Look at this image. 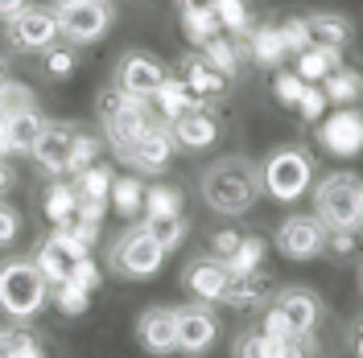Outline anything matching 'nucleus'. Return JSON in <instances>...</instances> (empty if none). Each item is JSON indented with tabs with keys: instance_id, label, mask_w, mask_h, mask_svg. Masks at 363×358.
Listing matches in <instances>:
<instances>
[{
	"instance_id": "f8f14e48",
	"label": "nucleus",
	"mask_w": 363,
	"mask_h": 358,
	"mask_svg": "<svg viewBox=\"0 0 363 358\" xmlns=\"http://www.w3.org/2000/svg\"><path fill=\"white\" fill-rule=\"evenodd\" d=\"M178 317V354L186 358H203L215 342H219V317L211 313L206 305H186L174 309Z\"/></svg>"
},
{
	"instance_id": "a18cd8bd",
	"label": "nucleus",
	"mask_w": 363,
	"mask_h": 358,
	"mask_svg": "<svg viewBox=\"0 0 363 358\" xmlns=\"http://www.w3.org/2000/svg\"><path fill=\"white\" fill-rule=\"evenodd\" d=\"M70 284H79V289H87V292H95L99 289V280H104V272H99V264L91 260V255H79L74 264H70V276H67Z\"/></svg>"
},
{
	"instance_id": "473e14b6",
	"label": "nucleus",
	"mask_w": 363,
	"mask_h": 358,
	"mask_svg": "<svg viewBox=\"0 0 363 358\" xmlns=\"http://www.w3.org/2000/svg\"><path fill=\"white\" fill-rule=\"evenodd\" d=\"M215 13H219L223 33H231L235 42H244V37H248V29H252L248 0H215Z\"/></svg>"
},
{
	"instance_id": "423d86ee",
	"label": "nucleus",
	"mask_w": 363,
	"mask_h": 358,
	"mask_svg": "<svg viewBox=\"0 0 363 358\" xmlns=\"http://www.w3.org/2000/svg\"><path fill=\"white\" fill-rule=\"evenodd\" d=\"M165 255H169V251L145 231V223H136L112 243L108 264H112V272L124 276V280H153L161 272V264H165Z\"/></svg>"
},
{
	"instance_id": "ea45409f",
	"label": "nucleus",
	"mask_w": 363,
	"mask_h": 358,
	"mask_svg": "<svg viewBox=\"0 0 363 358\" xmlns=\"http://www.w3.org/2000/svg\"><path fill=\"white\" fill-rule=\"evenodd\" d=\"M294 112L301 115L306 124H318L322 115L330 112V99L322 95V87H318V83H306V91H301V99H297V108H294Z\"/></svg>"
},
{
	"instance_id": "7c9ffc66",
	"label": "nucleus",
	"mask_w": 363,
	"mask_h": 358,
	"mask_svg": "<svg viewBox=\"0 0 363 358\" xmlns=\"http://www.w3.org/2000/svg\"><path fill=\"white\" fill-rule=\"evenodd\" d=\"M74 206H79V194H74V185H67V181L50 185L42 194V214L50 219V226H62L74 214Z\"/></svg>"
},
{
	"instance_id": "864d4df0",
	"label": "nucleus",
	"mask_w": 363,
	"mask_h": 358,
	"mask_svg": "<svg viewBox=\"0 0 363 358\" xmlns=\"http://www.w3.org/2000/svg\"><path fill=\"white\" fill-rule=\"evenodd\" d=\"M215 0H178V13H211Z\"/></svg>"
},
{
	"instance_id": "c9c22d12",
	"label": "nucleus",
	"mask_w": 363,
	"mask_h": 358,
	"mask_svg": "<svg viewBox=\"0 0 363 358\" xmlns=\"http://www.w3.org/2000/svg\"><path fill=\"white\" fill-rule=\"evenodd\" d=\"M182 33H186V42H190V45L211 42L215 33H223L219 13H215V8H211V13H182Z\"/></svg>"
},
{
	"instance_id": "393cba45",
	"label": "nucleus",
	"mask_w": 363,
	"mask_h": 358,
	"mask_svg": "<svg viewBox=\"0 0 363 358\" xmlns=\"http://www.w3.org/2000/svg\"><path fill=\"white\" fill-rule=\"evenodd\" d=\"M318 87H322L326 99H330V108H347V103H359V99H363V74L355 67H347V62H342V67H335L322 83H318Z\"/></svg>"
},
{
	"instance_id": "dca6fc26",
	"label": "nucleus",
	"mask_w": 363,
	"mask_h": 358,
	"mask_svg": "<svg viewBox=\"0 0 363 358\" xmlns=\"http://www.w3.org/2000/svg\"><path fill=\"white\" fill-rule=\"evenodd\" d=\"M136 342H140V350H149L157 358L178 354V317H174V309H165V305L145 309L136 317Z\"/></svg>"
},
{
	"instance_id": "4be33fe9",
	"label": "nucleus",
	"mask_w": 363,
	"mask_h": 358,
	"mask_svg": "<svg viewBox=\"0 0 363 358\" xmlns=\"http://www.w3.org/2000/svg\"><path fill=\"white\" fill-rule=\"evenodd\" d=\"M244 50H248V58L256 62V67L264 70H277L285 67V42H281V29L277 25H252L248 37H244Z\"/></svg>"
},
{
	"instance_id": "f257e3e1",
	"label": "nucleus",
	"mask_w": 363,
	"mask_h": 358,
	"mask_svg": "<svg viewBox=\"0 0 363 358\" xmlns=\"http://www.w3.org/2000/svg\"><path fill=\"white\" fill-rule=\"evenodd\" d=\"M203 202L215 214L240 219L260 202V169L248 157H219L203 173Z\"/></svg>"
},
{
	"instance_id": "cd10ccee",
	"label": "nucleus",
	"mask_w": 363,
	"mask_h": 358,
	"mask_svg": "<svg viewBox=\"0 0 363 358\" xmlns=\"http://www.w3.org/2000/svg\"><path fill=\"white\" fill-rule=\"evenodd\" d=\"M199 50H203V58L219 70L223 79H235V74H240V42H235L231 33H215V37L203 42Z\"/></svg>"
},
{
	"instance_id": "4c0bfd02",
	"label": "nucleus",
	"mask_w": 363,
	"mask_h": 358,
	"mask_svg": "<svg viewBox=\"0 0 363 358\" xmlns=\"http://www.w3.org/2000/svg\"><path fill=\"white\" fill-rule=\"evenodd\" d=\"M50 301L58 305V313L83 317V313H87V305H91V292L79 289V284H70V280H62V284H54V289H50Z\"/></svg>"
},
{
	"instance_id": "37998d69",
	"label": "nucleus",
	"mask_w": 363,
	"mask_h": 358,
	"mask_svg": "<svg viewBox=\"0 0 363 358\" xmlns=\"http://www.w3.org/2000/svg\"><path fill=\"white\" fill-rule=\"evenodd\" d=\"M281 29V42H285V54H301V50H310L314 37H310V29H306V17H289L285 25H277Z\"/></svg>"
},
{
	"instance_id": "5fc2aeb1",
	"label": "nucleus",
	"mask_w": 363,
	"mask_h": 358,
	"mask_svg": "<svg viewBox=\"0 0 363 358\" xmlns=\"http://www.w3.org/2000/svg\"><path fill=\"white\" fill-rule=\"evenodd\" d=\"M21 8H29V0H0V21H9V17H17Z\"/></svg>"
},
{
	"instance_id": "ddd939ff",
	"label": "nucleus",
	"mask_w": 363,
	"mask_h": 358,
	"mask_svg": "<svg viewBox=\"0 0 363 358\" xmlns=\"http://www.w3.org/2000/svg\"><path fill=\"white\" fill-rule=\"evenodd\" d=\"M169 157H174V136H169V124H157V120L120 153V161L140 169V173H161L169 165Z\"/></svg>"
},
{
	"instance_id": "f3484780",
	"label": "nucleus",
	"mask_w": 363,
	"mask_h": 358,
	"mask_svg": "<svg viewBox=\"0 0 363 358\" xmlns=\"http://www.w3.org/2000/svg\"><path fill=\"white\" fill-rule=\"evenodd\" d=\"M169 136H174V149H186V153H203L219 140V120L215 112H206L203 103L182 112L178 120H169Z\"/></svg>"
},
{
	"instance_id": "2f4dec72",
	"label": "nucleus",
	"mask_w": 363,
	"mask_h": 358,
	"mask_svg": "<svg viewBox=\"0 0 363 358\" xmlns=\"http://www.w3.org/2000/svg\"><path fill=\"white\" fill-rule=\"evenodd\" d=\"M235 358H289V342H277L260 330H248L235 342Z\"/></svg>"
},
{
	"instance_id": "58836bf2",
	"label": "nucleus",
	"mask_w": 363,
	"mask_h": 358,
	"mask_svg": "<svg viewBox=\"0 0 363 358\" xmlns=\"http://www.w3.org/2000/svg\"><path fill=\"white\" fill-rule=\"evenodd\" d=\"M174 210H182V194L174 190V185H153V190H145V219L149 214H174Z\"/></svg>"
},
{
	"instance_id": "f704fd0d",
	"label": "nucleus",
	"mask_w": 363,
	"mask_h": 358,
	"mask_svg": "<svg viewBox=\"0 0 363 358\" xmlns=\"http://www.w3.org/2000/svg\"><path fill=\"white\" fill-rule=\"evenodd\" d=\"M322 255H330V260H339V264H351V260L359 255V235L347 231V226H326Z\"/></svg>"
},
{
	"instance_id": "9d476101",
	"label": "nucleus",
	"mask_w": 363,
	"mask_h": 358,
	"mask_svg": "<svg viewBox=\"0 0 363 358\" xmlns=\"http://www.w3.org/2000/svg\"><path fill=\"white\" fill-rule=\"evenodd\" d=\"M322 239H326V223L318 214H289L277 226L272 247L285 260H314V255H322Z\"/></svg>"
},
{
	"instance_id": "e433bc0d",
	"label": "nucleus",
	"mask_w": 363,
	"mask_h": 358,
	"mask_svg": "<svg viewBox=\"0 0 363 358\" xmlns=\"http://www.w3.org/2000/svg\"><path fill=\"white\" fill-rule=\"evenodd\" d=\"M112 169L108 165H87V169H79V181H74V194L79 198H108V190H112Z\"/></svg>"
},
{
	"instance_id": "79ce46f5",
	"label": "nucleus",
	"mask_w": 363,
	"mask_h": 358,
	"mask_svg": "<svg viewBox=\"0 0 363 358\" xmlns=\"http://www.w3.org/2000/svg\"><path fill=\"white\" fill-rule=\"evenodd\" d=\"M301 91L306 83L297 79L294 70H272V95H277V103H285V108H297V99H301Z\"/></svg>"
},
{
	"instance_id": "0eeeda50",
	"label": "nucleus",
	"mask_w": 363,
	"mask_h": 358,
	"mask_svg": "<svg viewBox=\"0 0 363 358\" xmlns=\"http://www.w3.org/2000/svg\"><path fill=\"white\" fill-rule=\"evenodd\" d=\"M54 13H58V37L67 45H95L116 21L108 0H74Z\"/></svg>"
},
{
	"instance_id": "f03ea898",
	"label": "nucleus",
	"mask_w": 363,
	"mask_h": 358,
	"mask_svg": "<svg viewBox=\"0 0 363 358\" xmlns=\"http://www.w3.org/2000/svg\"><path fill=\"white\" fill-rule=\"evenodd\" d=\"M256 169H260V194H269L272 202H285V206L306 198L314 185V157L297 144L272 149Z\"/></svg>"
},
{
	"instance_id": "bb28decb",
	"label": "nucleus",
	"mask_w": 363,
	"mask_h": 358,
	"mask_svg": "<svg viewBox=\"0 0 363 358\" xmlns=\"http://www.w3.org/2000/svg\"><path fill=\"white\" fill-rule=\"evenodd\" d=\"M0 120H4V128H9L13 153H29V144L38 140V132H42V124H45V115L38 112V108H21V112L0 115Z\"/></svg>"
},
{
	"instance_id": "c756f323",
	"label": "nucleus",
	"mask_w": 363,
	"mask_h": 358,
	"mask_svg": "<svg viewBox=\"0 0 363 358\" xmlns=\"http://www.w3.org/2000/svg\"><path fill=\"white\" fill-rule=\"evenodd\" d=\"M108 210H116L120 219H136V214L145 210V185H140L136 178H112Z\"/></svg>"
},
{
	"instance_id": "052dcab7",
	"label": "nucleus",
	"mask_w": 363,
	"mask_h": 358,
	"mask_svg": "<svg viewBox=\"0 0 363 358\" xmlns=\"http://www.w3.org/2000/svg\"><path fill=\"white\" fill-rule=\"evenodd\" d=\"M0 358H4V330H0Z\"/></svg>"
},
{
	"instance_id": "4468645a",
	"label": "nucleus",
	"mask_w": 363,
	"mask_h": 358,
	"mask_svg": "<svg viewBox=\"0 0 363 358\" xmlns=\"http://www.w3.org/2000/svg\"><path fill=\"white\" fill-rule=\"evenodd\" d=\"M79 124H58V120H45L38 140L29 144V157L42 165L45 173H67V161H70V149L79 140Z\"/></svg>"
},
{
	"instance_id": "412c9836",
	"label": "nucleus",
	"mask_w": 363,
	"mask_h": 358,
	"mask_svg": "<svg viewBox=\"0 0 363 358\" xmlns=\"http://www.w3.org/2000/svg\"><path fill=\"white\" fill-rule=\"evenodd\" d=\"M182 83L190 87V95H194L199 103H211V99H219V95L227 91V79L211 67V62H206L203 54L182 58Z\"/></svg>"
},
{
	"instance_id": "c03bdc74",
	"label": "nucleus",
	"mask_w": 363,
	"mask_h": 358,
	"mask_svg": "<svg viewBox=\"0 0 363 358\" xmlns=\"http://www.w3.org/2000/svg\"><path fill=\"white\" fill-rule=\"evenodd\" d=\"M99 140L91 132H79V140H74V149H70V161H67V173H79V169H87V165H95V157H99Z\"/></svg>"
},
{
	"instance_id": "603ef678",
	"label": "nucleus",
	"mask_w": 363,
	"mask_h": 358,
	"mask_svg": "<svg viewBox=\"0 0 363 358\" xmlns=\"http://www.w3.org/2000/svg\"><path fill=\"white\" fill-rule=\"evenodd\" d=\"M74 214H79V219H87V223H99V219L108 214V198H79Z\"/></svg>"
},
{
	"instance_id": "b1692460",
	"label": "nucleus",
	"mask_w": 363,
	"mask_h": 358,
	"mask_svg": "<svg viewBox=\"0 0 363 358\" xmlns=\"http://www.w3.org/2000/svg\"><path fill=\"white\" fill-rule=\"evenodd\" d=\"M306 29H310L314 45H326V50H347L351 37H355V29H351V21L342 13H310Z\"/></svg>"
},
{
	"instance_id": "680f3d73",
	"label": "nucleus",
	"mask_w": 363,
	"mask_h": 358,
	"mask_svg": "<svg viewBox=\"0 0 363 358\" xmlns=\"http://www.w3.org/2000/svg\"><path fill=\"white\" fill-rule=\"evenodd\" d=\"M54 4H58V8H62V4H74V0H54Z\"/></svg>"
},
{
	"instance_id": "6e6552de",
	"label": "nucleus",
	"mask_w": 363,
	"mask_h": 358,
	"mask_svg": "<svg viewBox=\"0 0 363 358\" xmlns=\"http://www.w3.org/2000/svg\"><path fill=\"white\" fill-rule=\"evenodd\" d=\"M318 144H322L330 157H342V161L363 153V112L355 103L330 108V112L318 120Z\"/></svg>"
},
{
	"instance_id": "de8ad7c7",
	"label": "nucleus",
	"mask_w": 363,
	"mask_h": 358,
	"mask_svg": "<svg viewBox=\"0 0 363 358\" xmlns=\"http://www.w3.org/2000/svg\"><path fill=\"white\" fill-rule=\"evenodd\" d=\"M45 70H50L54 79H70V74H74V50H70V45H58V50L50 45V50H45Z\"/></svg>"
},
{
	"instance_id": "a211bd4d",
	"label": "nucleus",
	"mask_w": 363,
	"mask_h": 358,
	"mask_svg": "<svg viewBox=\"0 0 363 358\" xmlns=\"http://www.w3.org/2000/svg\"><path fill=\"white\" fill-rule=\"evenodd\" d=\"M269 296H272V280L264 272H231L219 305H227V309H264Z\"/></svg>"
},
{
	"instance_id": "bf43d9fd",
	"label": "nucleus",
	"mask_w": 363,
	"mask_h": 358,
	"mask_svg": "<svg viewBox=\"0 0 363 358\" xmlns=\"http://www.w3.org/2000/svg\"><path fill=\"white\" fill-rule=\"evenodd\" d=\"M355 354L363 358V321H359V330H355Z\"/></svg>"
},
{
	"instance_id": "49530a36",
	"label": "nucleus",
	"mask_w": 363,
	"mask_h": 358,
	"mask_svg": "<svg viewBox=\"0 0 363 358\" xmlns=\"http://www.w3.org/2000/svg\"><path fill=\"white\" fill-rule=\"evenodd\" d=\"M21 108H33V91L21 87V83H9V87L0 91V115H13V112H21Z\"/></svg>"
},
{
	"instance_id": "a878e982",
	"label": "nucleus",
	"mask_w": 363,
	"mask_h": 358,
	"mask_svg": "<svg viewBox=\"0 0 363 358\" xmlns=\"http://www.w3.org/2000/svg\"><path fill=\"white\" fill-rule=\"evenodd\" d=\"M335 67H342V50H326V45H310V50H301L297 54V67L294 74L301 83H322L326 74Z\"/></svg>"
},
{
	"instance_id": "7ed1b4c3",
	"label": "nucleus",
	"mask_w": 363,
	"mask_h": 358,
	"mask_svg": "<svg viewBox=\"0 0 363 358\" xmlns=\"http://www.w3.org/2000/svg\"><path fill=\"white\" fill-rule=\"evenodd\" d=\"M50 305V284L33 260L0 264V313L13 321H29Z\"/></svg>"
},
{
	"instance_id": "c85d7f7f",
	"label": "nucleus",
	"mask_w": 363,
	"mask_h": 358,
	"mask_svg": "<svg viewBox=\"0 0 363 358\" xmlns=\"http://www.w3.org/2000/svg\"><path fill=\"white\" fill-rule=\"evenodd\" d=\"M145 231H149L165 251H178V247L186 243V235H190V223H186L182 210H174V214H149V219H145Z\"/></svg>"
},
{
	"instance_id": "8fccbe9b",
	"label": "nucleus",
	"mask_w": 363,
	"mask_h": 358,
	"mask_svg": "<svg viewBox=\"0 0 363 358\" xmlns=\"http://www.w3.org/2000/svg\"><path fill=\"white\" fill-rule=\"evenodd\" d=\"M240 239H244V231H231V226L215 231V235H211V255H215V260H227V255L240 247Z\"/></svg>"
},
{
	"instance_id": "72a5a7b5",
	"label": "nucleus",
	"mask_w": 363,
	"mask_h": 358,
	"mask_svg": "<svg viewBox=\"0 0 363 358\" xmlns=\"http://www.w3.org/2000/svg\"><path fill=\"white\" fill-rule=\"evenodd\" d=\"M264 251H269V243H264L260 235H244L240 247L227 255L223 264H227V272H256L260 264H264Z\"/></svg>"
},
{
	"instance_id": "09e8293b",
	"label": "nucleus",
	"mask_w": 363,
	"mask_h": 358,
	"mask_svg": "<svg viewBox=\"0 0 363 358\" xmlns=\"http://www.w3.org/2000/svg\"><path fill=\"white\" fill-rule=\"evenodd\" d=\"M260 334L277 337V342H289V337H297L294 330H289V321H285V313H281L277 305H264V321H260Z\"/></svg>"
},
{
	"instance_id": "4d7b16f0",
	"label": "nucleus",
	"mask_w": 363,
	"mask_h": 358,
	"mask_svg": "<svg viewBox=\"0 0 363 358\" xmlns=\"http://www.w3.org/2000/svg\"><path fill=\"white\" fill-rule=\"evenodd\" d=\"M0 157L4 161L13 157V144H9V128H4V120H0Z\"/></svg>"
},
{
	"instance_id": "a19ab883",
	"label": "nucleus",
	"mask_w": 363,
	"mask_h": 358,
	"mask_svg": "<svg viewBox=\"0 0 363 358\" xmlns=\"http://www.w3.org/2000/svg\"><path fill=\"white\" fill-rule=\"evenodd\" d=\"M4 358H45L42 342L25 330H4Z\"/></svg>"
},
{
	"instance_id": "39448f33",
	"label": "nucleus",
	"mask_w": 363,
	"mask_h": 358,
	"mask_svg": "<svg viewBox=\"0 0 363 358\" xmlns=\"http://www.w3.org/2000/svg\"><path fill=\"white\" fill-rule=\"evenodd\" d=\"M314 214L326 226H347V231H359L363 226V181L355 173H326L314 185Z\"/></svg>"
},
{
	"instance_id": "13d9d810",
	"label": "nucleus",
	"mask_w": 363,
	"mask_h": 358,
	"mask_svg": "<svg viewBox=\"0 0 363 358\" xmlns=\"http://www.w3.org/2000/svg\"><path fill=\"white\" fill-rule=\"evenodd\" d=\"M9 83H13V70H9V62H4V58H0V91L9 87Z\"/></svg>"
},
{
	"instance_id": "aec40b11",
	"label": "nucleus",
	"mask_w": 363,
	"mask_h": 358,
	"mask_svg": "<svg viewBox=\"0 0 363 358\" xmlns=\"http://www.w3.org/2000/svg\"><path fill=\"white\" fill-rule=\"evenodd\" d=\"M272 305L285 313V321H289V330H294V334H314L318 313H322V301H318L314 289H301V284L281 289L277 296H272Z\"/></svg>"
},
{
	"instance_id": "9b49d317",
	"label": "nucleus",
	"mask_w": 363,
	"mask_h": 358,
	"mask_svg": "<svg viewBox=\"0 0 363 358\" xmlns=\"http://www.w3.org/2000/svg\"><path fill=\"white\" fill-rule=\"evenodd\" d=\"M79 255H91V247H83L74 235H67V231H50L42 243H38V251H33V264H38V272L45 276V284L54 289V284H62L70 276V264H74Z\"/></svg>"
},
{
	"instance_id": "5701e85b",
	"label": "nucleus",
	"mask_w": 363,
	"mask_h": 358,
	"mask_svg": "<svg viewBox=\"0 0 363 358\" xmlns=\"http://www.w3.org/2000/svg\"><path fill=\"white\" fill-rule=\"evenodd\" d=\"M149 99H153V103H149L153 115H161L165 124H169V120H178L182 112H190V108H199V99L190 95L186 83H182V74H165V79H161V87L153 91Z\"/></svg>"
},
{
	"instance_id": "6ab92c4d",
	"label": "nucleus",
	"mask_w": 363,
	"mask_h": 358,
	"mask_svg": "<svg viewBox=\"0 0 363 358\" xmlns=\"http://www.w3.org/2000/svg\"><path fill=\"white\" fill-rule=\"evenodd\" d=\"M227 264L223 260H215V255H203V260H194V264H186L182 272V284L190 296H199L203 305H215L219 296H223V284H227Z\"/></svg>"
},
{
	"instance_id": "2eb2a0df",
	"label": "nucleus",
	"mask_w": 363,
	"mask_h": 358,
	"mask_svg": "<svg viewBox=\"0 0 363 358\" xmlns=\"http://www.w3.org/2000/svg\"><path fill=\"white\" fill-rule=\"evenodd\" d=\"M161 79H165V67L153 54H145V50L124 54L120 67H116V87L124 91V95H136V99H149L161 87Z\"/></svg>"
},
{
	"instance_id": "1a4fd4ad",
	"label": "nucleus",
	"mask_w": 363,
	"mask_h": 358,
	"mask_svg": "<svg viewBox=\"0 0 363 358\" xmlns=\"http://www.w3.org/2000/svg\"><path fill=\"white\" fill-rule=\"evenodd\" d=\"M9 45L21 54H45L58 45V13L54 8H21L9 17Z\"/></svg>"
},
{
	"instance_id": "6e6d98bb",
	"label": "nucleus",
	"mask_w": 363,
	"mask_h": 358,
	"mask_svg": "<svg viewBox=\"0 0 363 358\" xmlns=\"http://www.w3.org/2000/svg\"><path fill=\"white\" fill-rule=\"evenodd\" d=\"M13 181H17V173H13V165H9V161L0 157V194H4V190H13Z\"/></svg>"
},
{
	"instance_id": "3c124183",
	"label": "nucleus",
	"mask_w": 363,
	"mask_h": 358,
	"mask_svg": "<svg viewBox=\"0 0 363 358\" xmlns=\"http://www.w3.org/2000/svg\"><path fill=\"white\" fill-rule=\"evenodd\" d=\"M17 235H21V214L9 202H0V247H9Z\"/></svg>"
},
{
	"instance_id": "20e7f679",
	"label": "nucleus",
	"mask_w": 363,
	"mask_h": 358,
	"mask_svg": "<svg viewBox=\"0 0 363 358\" xmlns=\"http://www.w3.org/2000/svg\"><path fill=\"white\" fill-rule=\"evenodd\" d=\"M95 112H99V124H104V136L112 140L116 157L133 144L136 136L145 132L157 115H153V108H149V99H136V95H124V91L108 87L104 95H99V103H95Z\"/></svg>"
}]
</instances>
